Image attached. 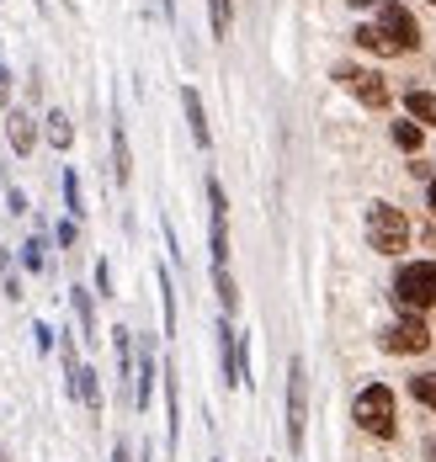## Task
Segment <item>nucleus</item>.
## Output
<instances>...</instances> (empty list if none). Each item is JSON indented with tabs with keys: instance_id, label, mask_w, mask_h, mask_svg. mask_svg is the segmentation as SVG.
<instances>
[{
	"instance_id": "nucleus-1",
	"label": "nucleus",
	"mask_w": 436,
	"mask_h": 462,
	"mask_svg": "<svg viewBox=\"0 0 436 462\" xmlns=\"http://www.w3.org/2000/svg\"><path fill=\"white\" fill-rule=\"evenodd\" d=\"M351 38H357V48H367L378 59H399V53H415L421 48V22L410 16V5L384 0L378 5V22H362Z\"/></svg>"
},
{
	"instance_id": "nucleus-2",
	"label": "nucleus",
	"mask_w": 436,
	"mask_h": 462,
	"mask_svg": "<svg viewBox=\"0 0 436 462\" xmlns=\"http://www.w3.org/2000/svg\"><path fill=\"white\" fill-rule=\"evenodd\" d=\"M351 420H357V430H367L373 441H394V436H399V399H394V388H388V383L357 388Z\"/></svg>"
},
{
	"instance_id": "nucleus-3",
	"label": "nucleus",
	"mask_w": 436,
	"mask_h": 462,
	"mask_svg": "<svg viewBox=\"0 0 436 462\" xmlns=\"http://www.w3.org/2000/svg\"><path fill=\"white\" fill-rule=\"evenodd\" d=\"M394 303L404 314H431L436 309V261H399V272H394Z\"/></svg>"
},
{
	"instance_id": "nucleus-4",
	"label": "nucleus",
	"mask_w": 436,
	"mask_h": 462,
	"mask_svg": "<svg viewBox=\"0 0 436 462\" xmlns=\"http://www.w3.org/2000/svg\"><path fill=\"white\" fill-rule=\"evenodd\" d=\"M283 430H288V457H303V436H309V367H303V356H292L288 362Z\"/></svg>"
},
{
	"instance_id": "nucleus-5",
	"label": "nucleus",
	"mask_w": 436,
	"mask_h": 462,
	"mask_svg": "<svg viewBox=\"0 0 436 462\" xmlns=\"http://www.w3.org/2000/svg\"><path fill=\"white\" fill-rule=\"evenodd\" d=\"M367 250H378V255H404L410 250V218L384 197L367 202Z\"/></svg>"
},
{
	"instance_id": "nucleus-6",
	"label": "nucleus",
	"mask_w": 436,
	"mask_h": 462,
	"mask_svg": "<svg viewBox=\"0 0 436 462\" xmlns=\"http://www.w3.org/2000/svg\"><path fill=\"white\" fill-rule=\"evenodd\" d=\"M218 367H224V388H250L255 383L250 377V340L235 329L229 314L218 319Z\"/></svg>"
},
{
	"instance_id": "nucleus-7",
	"label": "nucleus",
	"mask_w": 436,
	"mask_h": 462,
	"mask_svg": "<svg viewBox=\"0 0 436 462\" xmlns=\"http://www.w3.org/2000/svg\"><path fill=\"white\" fill-rule=\"evenodd\" d=\"M378 346H384L388 356H426L431 351V324H426V314H404L399 309V319L384 329Z\"/></svg>"
},
{
	"instance_id": "nucleus-8",
	"label": "nucleus",
	"mask_w": 436,
	"mask_h": 462,
	"mask_svg": "<svg viewBox=\"0 0 436 462\" xmlns=\"http://www.w3.org/2000/svg\"><path fill=\"white\" fill-rule=\"evenodd\" d=\"M208 255L213 266H229V197L218 176H208Z\"/></svg>"
},
{
	"instance_id": "nucleus-9",
	"label": "nucleus",
	"mask_w": 436,
	"mask_h": 462,
	"mask_svg": "<svg viewBox=\"0 0 436 462\" xmlns=\"http://www.w3.org/2000/svg\"><path fill=\"white\" fill-rule=\"evenodd\" d=\"M336 80H340V86H346L351 96H357L367 112H384V106H388V86H384V75H378V69H362V64H340Z\"/></svg>"
},
{
	"instance_id": "nucleus-10",
	"label": "nucleus",
	"mask_w": 436,
	"mask_h": 462,
	"mask_svg": "<svg viewBox=\"0 0 436 462\" xmlns=\"http://www.w3.org/2000/svg\"><path fill=\"white\" fill-rule=\"evenodd\" d=\"M154 372H160V362H154V340H139V367H134V410L139 415H149V404H154Z\"/></svg>"
},
{
	"instance_id": "nucleus-11",
	"label": "nucleus",
	"mask_w": 436,
	"mask_h": 462,
	"mask_svg": "<svg viewBox=\"0 0 436 462\" xmlns=\"http://www.w3.org/2000/svg\"><path fill=\"white\" fill-rule=\"evenodd\" d=\"M160 383H165V447L176 452L181 447V383H176V367L171 362L160 367Z\"/></svg>"
},
{
	"instance_id": "nucleus-12",
	"label": "nucleus",
	"mask_w": 436,
	"mask_h": 462,
	"mask_svg": "<svg viewBox=\"0 0 436 462\" xmlns=\"http://www.w3.org/2000/svg\"><path fill=\"white\" fill-rule=\"evenodd\" d=\"M5 139H11V149L27 160V154H32V143H38V123H32L22 106H11V112H5Z\"/></svg>"
},
{
	"instance_id": "nucleus-13",
	"label": "nucleus",
	"mask_w": 436,
	"mask_h": 462,
	"mask_svg": "<svg viewBox=\"0 0 436 462\" xmlns=\"http://www.w3.org/2000/svg\"><path fill=\"white\" fill-rule=\"evenodd\" d=\"M181 112H187V128H192V143H197V149H213L208 112H202V96H197V86H181Z\"/></svg>"
},
{
	"instance_id": "nucleus-14",
	"label": "nucleus",
	"mask_w": 436,
	"mask_h": 462,
	"mask_svg": "<svg viewBox=\"0 0 436 462\" xmlns=\"http://www.w3.org/2000/svg\"><path fill=\"white\" fill-rule=\"evenodd\" d=\"M70 303H75V319H80V340H101L97 292H91V287H70Z\"/></svg>"
},
{
	"instance_id": "nucleus-15",
	"label": "nucleus",
	"mask_w": 436,
	"mask_h": 462,
	"mask_svg": "<svg viewBox=\"0 0 436 462\" xmlns=\"http://www.w3.org/2000/svg\"><path fill=\"white\" fill-rule=\"evenodd\" d=\"M112 181L128 186L134 181V154H128V134H123V123L112 117Z\"/></svg>"
},
{
	"instance_id": "nucleus-16",
	"label": "nucleus",
	"mask_w": 436,
	"mask_h": 462,
	"mask_svg": "<svg viewBox=\"0 0 436 462\" xmlns=\"http://www.w3.org/2000/svg\"><path fill=\"white\" fill-rule=\"evenodd\" d=\"M404 112H410V123H421V128H436V91H404Z\"/></svg>"
},
{
	"instance_id": "nucleus-17",
	"label": "nucleus",
	"mask_w": 436,
	"mask_h": 462,
	"mask_svg": "<svg viewBox=\"0 0 436 462\" xmlns=\"http://www.w3.org/2000/svg\"><path fill=\"white\" fill-rule=\"evenodd\" d=\"M75 399H80V404H86L91 415H101V404H107V399H101V372H97V367H80V383H75Z\"/></svg>"
},
{
	"instance_id": "nucleus-18",
	"label": "nucleus",
	"mask_w": 436,
	"mask_h": 462,
	"mask_svg": "<svg viewBox=\"0 0 436 462\" xmlns=\"http://www.w3.org/2000/svg\"><path fill=\"white\" fill-rule=\"evenodd\" d=\"M213 292H218V309L235 319V309H240V287L229 277V266H213Z\"/></svg>"
},
{
	"instance_id": "nucleus-19",
	"label": "nucleus",
	"mask_w": 436,
	"mask_h": 462,
	"mask_svg": "<svg viewBox=\"0 0 436 462\" xmlns=\"http://www.w3.org/2000/svg\"><path fill=\"white\" fill-rule=\"evenodd\" d=\"M43 139H49L53 149H70V143H75V123H70L59 106H53L49 117H43Z\"/></svg>"
},
{
	"instance_id": "nucleus-20",
	"label": "nucleus",
	"mask_w": 436,
	"mask_h": 462,
	"mask_svg": "<svg viewBox=\"0 0 436 462\" xmlns=\"http://www.w3.org/2000/svg\"><path fill=\"white\" fill-rule=\"evenodd\" d=\"M154 292H160V314H165V335H176V287H171V272H165V266L154 272Z\"/></svg>"
},
{
	"instance_id": "nucleus-21",
	"label": "nucleus",
	"mask_w": 436,
	"mask_h": 462,
	"mask_svg": "<svg viewBox=\"0 0 436 462\" xmlns=\"http://www.w3.org/2000/svg\"><path fill=\"white\" fill-rule=\"evenodd\" d=\"M208 22H213V38H229V27H235V0H208Z\"/></svg>"
},
{
	"instance_id": "nucleus-22",
	"label": "nucleus",
	"mask_w": 436,
	"mask_h": 462,
	"mask_svg": "<svg viewBox=\"0 0 436 462\" xmlns=\"http://www.w3.org/2000/svg\"><path fill=\"white\" fill-rule=\"evenodd\" d=\"M410 399L426 404V410L436 415V372H415V377H410Z\"/></svg>"
},
{
	"instance_id": "nucleus-23",
	"label": "nucleus",
	"mask_w": 436,
	"mask_h": 462,
	"mask_svg": "<svg viewBox=\"0 0 436 462\" xmlns=\"http://www.w3.org/2000/svg\"><path fill=\"white\" fill-rule=\"evenodd\" d=\"M421 134H426L421 123H394V143H399L404 154H415V149H421Z\"/></svg>"
},
{
	"instance_id": "nucleus-24",
	"label": "nucleus",
	"mask_w": 436,
	"mask_h": 462,
	"mask_svg": "<svg viewBox=\"0 0 436 462\" xmlns=\"http://www.w3.org/2000/svg\"><path fill=\"white\" fill-rule=\"evenodd\" d=\"M64 208H70V218L86 213V202H80V176H75V171H64Z\"/></svg>"
},
{
	"instance_id": "nucleus-25",
	"label": "nucleus",
	"mask_w": 436,
	"mask_h": 462,
	"mask_svg": "<svg viewBox=\"0 0 436 462\" xmlns=\"http://www.w3.org/2000/svg\"><path fill=\"white\" fill-rule=\"evenodd\" d=\"M43 250H49L43 239H27V245H22V266H27V272H43V266H49V255H43Z\"/></svg>"
},
{
	"instance_id": "nucleus-26",
	"label": "nucleus",
	"mask_w": 436,
	"mask_h": 462,
	"mask_svg": "<svg viewBox=\"0 0 436 462\" xmlns=\"http://www.w3.org/2000/svg\"><path fill=\"white\" fill-rule=\"evenodd\" d=\"M53 239H59V250H75V239H80V229H75V218L53 224Z\"/></svg>"
},
{
	"instance_id": "nucleus-27",
	"label": "nucleus",
	"mask_w": 436,
	"mask_h": 462,
	"mask_svg": "<svg viewBox=\"0 0 436 462\" xmlns=\"http://www.w3.org/2000/svg\"><path fill=\"white\" fill-rule=\"evenodd\" d=\"M91 282H97V292H101V298H112V266H107V261H97Z\"/></svg>"
},
{
	"instance_id": "nucleus-28",
	"label": "nucleus",
	"mask_w": 436,
	"mask_h": 462,
	"mask_svg": "<svg viewBox=\"0 0 436 462\" xmlns=\"http://www.w3.org/2000/svg\"><path fill=\"white\" fill-rule=\"evenodd\" d=\"M32 340H38V351H53V329L49 324H32Z\"/></svg>"
},
{
	"instance_id": "nucleus-29",
	"label": "nucleus",
	"mask_w": 436,
	"mask_h": 462,
	"mask_svg": "<svg viewBox=\"0 0 436 462\" xmlns=\"http://www.w3.org/2000/svg\"><path fill=\"white\" fill-rule=\"evenodd\" d=\"M0 106H11V69L0 64Z\"/></svg>"
},
{
	"instance_id": "nucleus-30",
	"label": "nucleus",
	"mask_w": 436,
	"mask_h": 462,
	"mask_svg": "<svg viewBox=\"0 0 436 462\" xmlns=\"http://www.w3.org/2000/svg\"><path fill=\"white\" fill-rule=\"evenodd\" d=\"M112 462H134V452H128V441H117V447H112Z\"/></svg>"
},
{
	"instance_id": "nucleus-31",
	"label": "nucleus",
	"mask_w": 436,
	"mask_h": 462,
	"mask_svg": "<svg viewBox=\"0 0 436 462\" xmlns=\"http://www.w3.org/2000/svg\"><path fill=\"white\" fill-rule=\"evenodd\" d=\"M426 208H431V213H436V176H431V181H426Z\"/></svg>"
},
{
	"instance_id": "nucleus-32",
	"label": "nucleus",
	"mask_w": 436,
	"mask_h": 462,
	"mask_svg": "<svg viewBox=\"0 0 436 462\" xmlns=\"http://www.w3.org/2000/svg\"><path fill=\"white\" fill-rule=\"evenodd\" d=\"M426 457H431V462H436V436H426Z\"/></svg>"
},
{
	"instance_id": "nucleus-33",
	"label": "nucleus",
	"mask_w": 436,
	"mask_h": 462,
	"mask_svg": "<svg viewBox=\"0 0 436 462\" xmlns=\"http://www.w3.org/2000/svg\"><path fill=\"white\" fill-rule=\"evenodd\" d=\"M351 5H384V0H351Z\"/></svg>"
},
{
	"instance_id": "nucleus-34",
	"label": "nucleus",
	"mask_w": 436,
	"mask_h": 462,
	"mask_svg": "<svg viewBox=\"0 0 436 462\" xmlns=\"http://www.w3.org/2000/svg\"><path fill=\"white\" fill-rule=\"evenodd\" d=\"M0 462H11V457H5V447H0Z\"/></svg>"
},
{
	"instance_id": "nucleus-35",
	"label": "nucleus",
	"mask_w": 436,
	"mask_h": 462,
	"mask_svg": "<svg viewBox=\"0 0 436 462\" xmlns=\"http://www.w3.org/2000/svg\"><path fill=\"white\" fill-rule=\"evenodd\" d=\"M431 5H436V0H431Z\"/></svg>"
}]
</instances>
